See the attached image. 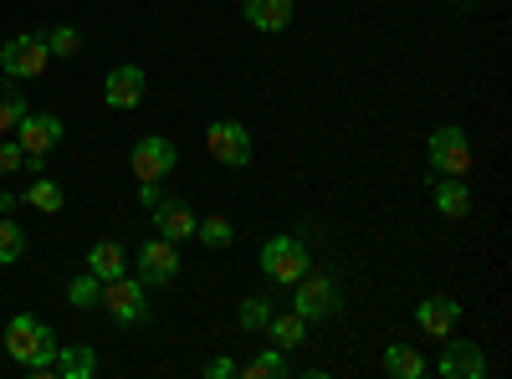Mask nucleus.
I'll return each mask as SVG.
<instances>
[{"label": "nucleus", "mask_w": 512, "mask_h": 379, "mask_svg": "<svg viewBox=\"0 0 512 379\" xmlns=\"http://www.w3.org/2000/svg\"><path fill=\"white\" fill-rule=\"evenodd\" d=\"M6 354H11L21 369H31L36 379H47L52 364H57V333L41 323V318H31V313H16V318L6 323Z\"/></svg>", "instance_id": "f257e3e1"}, {"label": "nucleus", "mask_w": 512, "mask_h": 379, "mask_svg": "<svg viewBox=\"0 0 512 379\" xmlns=\"http://www.w3.org/2000/svg\"><path fill=\"white\" fill-rule=\"evenodd\" d=\"M52 374H62V379H93L98 374V354L88 344H57Z\"/></svg>", "instance_id": "a211bd4d"}, {"label": "nucleus", "mask_w": 512, "mask_h": 379, "mask_svg": "<svg viewBox=\"0 0 512 379\" xmlns=\"http://www.w3.org/2000/svg\"><path fill=\"white\" fill-rule=\"evenodd\" d=\"M154 231L164 241H190L195 236V210L185 200H159L154 205Z\"/></svg>", "instance_id": "2eb2a0df"}, {"label": "nucleus", "mask_w": 512, "mask_h": 379, "mask_svg": "<svg viewBox=\"0 0 512 379\" xmlns=\"http://www.w3.org/2000/svg\"><path fill=\"white\" fill-rule=\"evenodd\" d=\"M16 144H21V154H52L62 144V118L57 113H26L16 123Z\"/></svg>", "instance_id": "ddd939ff"}, {"label": "nucleus", "mask_w": 512, "mask_h": 379, "mask_svg": "<svg viewBox=\"0 0 512 379\" xmlns=\"http://www.w3.org/2000/svg\"><path fill=\"white\" fill-rule=\"evenodd\" d=\"M139 200H144V205L154 210V205L164 200V190H159V180H139Z\"/></svg>", "instance_id": "7c9ffc66"}, {"label": "nucleus", "mask_w": 512, "mask_h": 379, "mask_svg": "<svg viewBox=\"0 0 512 379\" xmlns=\"http://www.w3.org/2000/svg\"><path fill=\"white\" fill-rule=\"evenodd\" d=\"M26 251H31L26 231H21L16 221H0V267H16V262H26Z\"/></svg>", "instance_id": "393cba45"}, {"label": "nucleus", "mask_w": 512, "mask_h": 379, "mask_svg": "<svg viewBox=\"0 0 512 379\" xmlns=\"http://www.w3.org/2000/svg\"><path fill=\"white\" fill-rule=\"evenodd\" d=\"M26 113H31V103H26V93H21V82L0 72V134H16V123H21Z\"/></svg>", "instance_id": "aec40b11"}, {"label": "nucleus", "mask_w": 512, "mask_h": 379, "mask_svg": "<svg viewBox=\"0 0 512 379\" xmlns=\"http://www.w3.org/2000/svg\"><path fill=\"white\" fill-rule=\"evenodd\" d=\"M195 236H200L210 251H221V246L236 241V226H231L226 216H205V221H195Z\"/></svg>", "instance_id": "bb28decb"}, {"label": "nucleus", "mask_w": 512, "mask_h": 379, "mask_svg": "<svg viewBox=\"0 0 512 379\" xmlns=\"http://www.w3.org/2000/svg\"><path fill=\"white\" fill-rule=\"evenodd\" d=\"M31 210H47V216H57V210L67 205V195H62V185L57 180H36L31 175V185H26V195H21Z\"/></svg>", "instance_id": "b1692460"}, {"label": "nucleus", "mask_w": 512, "mask_h": 379, "mask_svg": "<svg viewBox=\"0 0 512 379\" xmlns=\"http://www.w3.org/2000/svg\"><path fill=\"white\" fill-rule=\"evenodd\" d=\"M205 379H236V359H210L205 364Z\"/></svg>", "instance_id": "c756f323"}, {"label": "nucleus", "mask_w": 512, "mask_h": 379, "mask_svg": "<svg viewBox=\"0 0 512 379\" xmlns=\"http://www.w3.org/2000/svg\"><path fill=\"white\" fill-rule=\"evenodd\" d=\"M384 374H390V379H425L431 364H425L410 344H390V349H384Z\"/></svg>", "instance_id": "412c9836"}, {"label": "nucleus", "mask_w": 512, "mask_h": 379, "mask_svg": "<svg viewBox=\"0 0 512 379\" xmlns=\"http://www.w3.org/2000/svg\"><path fill=\"white\" fill-rule=\"evenodd\" d=\"M262 333H267V344H277V349H297V344H308V318H297L287 308V313H272Z\"/></svg>", "instance_id": "6ab92c4d"}, {"label": "nucleus", "mask_w": 512, "mask_h": 379, "mask_svg": "<svg viewBox=\"0 0 512 379\" xmlns=\"http://www.w3.org/2000/svg\"><path fill=\"white\" fill-rule=\"evenodd\" d=\"M47 67H52V52H47V36L41 31H21V36H11L6 47H0V72L16 77V82L41 77Z\"/></svg>", "instance_id": "39448f33"}, {"label": "nucleus", "mask_w": 512, "mask_h": 379, "mask_svg": "<svg viewBox=\"0 0 512 379\" xmlns=\"http://www.w3.org/2000/svg\"><path fill=\"white\" fill-rule=\"evenodd\" d=\"M88 272H93L98 282L123 277V272H128V251H123L118 241H93V246H88Z\"/></svg>", "instance_id": "f3484780"}, {"label": "nucleus", "mask_w": 512, "mask_h": 379, "mask_svg": "<svg viewBox=\"0 0 512 379\" xmlns=\"http://www.w3.org/2000/svg\"><path fill=\"white\" fill-rule=\"evenodd\" d=\"M425 154H431V175H466L472 170V139H466L461 123H441L431 134V144H425Z\"/></svg>", "instance_id": "423d86ee"}, {"label": "nucleus", "mask_w": 512, "mask_h": 379, "mask_svg": "<svg viewBox=\"0 0 512 379\" xmlns=\"http://www.w3.org/2000/svg\"><path fill=\"white\" fill-rule=\"evenodd\" d=\"M98 298H103V282L82 267V272L67 282V303H72V308H98Z\"/></svg>", "instance_id": "a878e982"}, {"label": "nucleus", "mask_w": 512, "mask_h": 379, "mask_svg": "<svg viewBox=\"0 0 512 379\" xmlns=\"http://www.w3.org/2000/svg\"><path fill=\"white\" fill-rule=\"evenodd\" d=\"M241 16H246L256 31L282 36V31L292 26V0H241Z\"/></svg>", "instance_id": "dca6fc26"}, {"label": "nucleus", "mask_w": 512, "mask_h": 379, "mask_svg": "<svg viewBox=\"0 0 512 379\" xmlns=\"http://www.w3.org/2000/svg\"><path fill=\"white\" fill-rule=\"evenodd\" d=\"M431 205L441 221H466L472 216V185L461 175H431Z\"/></svg>", "instance_id": "9b49d317"}, {"label": "nucleus", "mask_w": 512, "mask_h": 379, "mask_svg": "<svg viewBox=\"0 0 512 379\" xmlns=\"http://www.w3.org/2000/svg\"><path fill=\"white\" fill-rule=\"evenodd\" d=\"M256 267H262V277H267V282L292 287L297 277H303V272L313 267L308 241H303V236H272V241L262 246V257H256Z\"/></svg>", "instance_id": "7ed1b4c3"}, {"label": "nucleus", "mask_w": 512, "mask_h": 379, "mask_svg": "<svg viewBox=\"0 0 512 379\" xmlns=\"http://www.w3.org/2000/svg\"><path fill=\"white\" fill-rule=\"evenodd\" d=\"M144 93H149V77H144L139 62H118V67L103 77V98H108V108H118V113H134V108L144 103Z\"/></svg>", "instance_id": "9d476101"}, {"label": "nucleus", "mask_w": 512, "mask_h": 379, "mask_svg": "<svg viewBox=\"0 0 512 379\" xmlns=\"http://www.w3.org/2000/svg\"><path fill=\"white\" fill-rule=\"evenodd\" d=\"M175 164H180V149L169 144L164 134H144L134 149H128V170H134V180H164Z\"/></svg>", "instance_id": "6e6552de"}, {"label": "nucleus", "mask_w": 512, "mask_h": 379, "mask_svg": "<svg viewBox=\"0 0 512 379\" xmlns=\"http://www.w3.org/2000/svg\"><path fill=\"white\" fill-rule=\"evenodd\" d=\"M415 323H420L425 339H446V333H456V323H461V303H451V298H425V303L415 308Z\"/></svg>", "instance_id": "4468645a"}, {"label": "nucleus", "mask_w": 512, "mask_h": 379, "mask_svg": "<svg viewBox=\"0 0 512 379\" xmlns=\"http://www.w3.org/2000/svg\"><path fill=\"white\" fill-rule=\"evenodd\" d=\"M236 374H241V379H282V374H287V349L267 344L262 354H251L246 364H236Z\"/></svg>", "instance_id": "4be33fe9"}, {"label": "nucleus", "mask_w": 512, "mask_h": 379, "mask_svg": "<svg viewBox=\"0 0 512 379\" xmlns=\"http://www.w3.org/2000/svg\"><path fill=\"white\" fill-rule=\"evenodd\" d=\"M272 313H277V303L262 298V292H256V298H241V303H236V328H241V333H262Z\"/></svg>", "instance_id": "5701e85b"}, {"label": "nucleus", "mask_w": 512, "mask_h": 379, "mask_svg": "<svg viewBox=\"0 0 512 379\" xmlns=\"http://www.w3.org/2000/svg\"><path fill=\"white\" fill-rule=\"evenodd\" d=\"M41 36H47V52H52V57H77V52H82L77 26H52V31H41Z\"/></svg>", "instance_id": "cd10ccee"}, {"label": "nucleus", "mask_w": 512, "mask_h": 379, "mask_svg": "<svg viewBox=\"0 0 512 379\" xmlns=\"http://www.w3.org/2000/svg\"><path fill=\"white\" fill-rule=\"evenodd\" d=\"M139 282H149V287H164V282H175L180 277V241H164V236H149L144 246H139Z\"/></svg>", "instance_id": "1a4fd4ad"}, {"label": "nucleus", "mask_w": 512, "mask_h": 379, "mask_svg": "<svg viewBox=\"0 0 512 379\" xmlns=\"http://www.w3.org/2000/svg\"><path fill=\"white\" fill-rule=\"evenodd\" d=\"M338 308H344V292H338V282L328 277V272H303L292 282V313L297 318H308V323H323V318H333Z\"/></svg>", "instance_id": "f03ea898"}, {"label": "nucleus", "mask_w": 512, "mask_h": 379, "mask_svg": "<svg viewBox=\"0 0 512 379\" xmlns=\"http://www.w3.org/2000/svg\"><path fill=\"white\" fill-rule=\"evenodd\" d=\"M21 164H26L21 144H16L11 134H0V175H21Z\"/></svg>", "instance_id": "c85d7f7f"}, {"label": "nucleus", "mask_w": 512, "mask_h": 379, "mask_svg": "<svg viewBox=\"0 0 512 379\" xmlns=\"http://www.w3.org/2000/svg\"><path fill=\"white\" fill-rule=\"evenodd\" d=\"M446 349H441V379H482L487 374V354H482V344H466V339H441Z\"/></svg>", "instance_id": "f8f14e48"}, {"label": "nucleus", "mask_w": 512, "mask_h": 379, "mask_svg": "<svg viewBox=\"0 0 512 379\" xmlns=\"http://www.w3.org/2000/svg\"><path fill=\"white\" fill-rule=\"evenodd\" d=\"M205 149L216 164H226V170H246L251 164V134H246V123L236 118H216L205 129Z\"/></svg>", "instance_id": "0eeeda50"}, {"label": "nucleus", "mask_w": 512, "mask_h": 379, "mask_svg": "<svg viewBox=\"0 0 512 379\" xmlns=\"http://www.w3.org/2000/svg\"><path fill=\"white\" fill-rule=\"evenodd\" d=\"M98 308H108L113 313V323H123V328H134V323H144L149 318V282H139V277H113V282H103V298H98Z\"/></svg>", "instance_id": "20e7f679"}]
</instances>
